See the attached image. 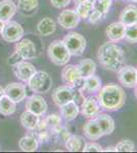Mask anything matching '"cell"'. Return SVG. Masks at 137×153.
<instances>
[{"label":"cell","instance_id":"1","mask_svg":"<svg viewBox=\"0 0 137 153\" xmlns=\"http://www.w3.org/2000/svg\"><path fill=\"white\" fill-rule=\"evenodd\" d=\"M97 58L104 68L112 71H118L125 65V53L123 49L112 41L106 42L99 47Z\"/></svg>","mask_w":137,"mask_h":153},{"label":"cell","instance_id":"2","mask_svg":"<svg viewBox=\"0 0 137 153\" xmlns=\"http://www.w3.org/2000/svg\"><path fill=\"white\" fill-rule=\"evenodd\" d=\"M97 98L100 102L103 109L106 111H116L121 109L125 104L126 95L120 86L109 84L100 88Z\"/></svg>","mask_w":137,"mask_h":153},{"label":"cell","instance_id":"3","mask_svg":"<svg viewBox=\"0 0 137 153\" xmlns=\"http://www.w3.org/2000/svg\"><path fill=\"white\" fill-rule=\"evenodd\" d=\"M49 59L56 65H66L71 59V53L63 40L53 41L47 49Z\"/></svg>","mask_w":137,"mask_h":153},{"label":"cell","instance_id":"4","mask_svg":"<svg viewBox=\"0 0 137 153\" xmlns=\"http://www.w3.org/2000/svg\"><path fill=\"white\" fill-rule=\"evenodd\" d=\"M28 86L35 93H47L51 89L52 80L46 71H36V73L29 79Z\"/></svg>","mask_w":137,"mask_h":153},{"label":"cell","instance_id":"5","mask_svg":"<svg viewBox=\"0 0 137 153\" xmlns=\"http://www.w3.org/2000/svg\"><path fill=\"white\" fill-rule=\"evenodd\" d=\"M63 42L68 48L71 55L79 56L84 53L86 49V39L81 34L71 32L63 39Z\"/></svg>","mask_w":137,"mask_h":153},{"label":"cell","instance_id":"6","mask_svg":"<svg viewBox=\"0 0 137 153\" xmlns=\"http://www.w3.org/2000/svg\"><path fill=\"white\" fill-rule=\"evenodd\" d=\"M61 79L66 85L74 89H80L81 90L82 86H83L84 78L81 76L80 71H78L77 65H66V68H64L63 71H61Z\"/></svg>","mask_w":137,"mask_h":153},{"label":"cell","instance_id":"7","mask_svg":"<svg viewBox=\"0 0 137 153\" xmlns=\"http://www.w3.org/2000/svg\"><path fill=\"white\" fill-rule=\"evenodd\" d=\"M2 39L8 43H16L24 36V29L19 23L13 21L5 22L1 32Z\"/></svg>","mask_w":137,"mask_h":153},{"label":"cell","instance_id":"8","mask_svg":"<svg viewBox=\"0 0 137 153\" xmlns=\"http://www.w3.org/2000/svg\"><path fill=\"white\" fill-rule=\"evenodd\" d=\"M75 95H76V89L68 85H64L56 88L52 92V100L58 107H61L70 101H74Z\"/></svg>","mask_w":137,"mask_h":153},{"label":"cell","instance_id":"9","mask_svg":"<svg viewBox=\"0 0 137 153\" xmlns=\"http://www.w3.org/2000/svg\"><path fill=\"white\" fill-rule=\"evenodd\" d=\"M101 109L103 107L96 96L86 97L81 104V114L87 118L96 117L100 113Z\"/></svg>","mask_w":137,"mask_h":153},{"label":"cell","instance_id":"10","mask_svg":"<svg viewBox=\"0 0 137 153\" xmlns=\"http://www.w3.org/2000/svg\"><path fill=\"white\" fill-rule=\"evenodd\" d=\"M118 79L126 88H134L137 85V71L132 65H123L118 71Z\"/></svg>","mask_w":137,"mask_h":153},{"label":"cell","instance_id":"11","mask_svg":"<svg viewBox=\"0 0 137 153\" xmlns=\"http://www.w3.org/2000/svg\"><path fill=\"white\" fill-rule=\"evenodd\" d=\"M47 108H48L47 102L40 95H33L31 97H29V99L27 100L26 110L33 112L35 114L39 115V117L45 114Z\"/></svg>","mask_w":137,"mask_h":153},{"label":"cell","instance_id":"12","mask_svg":"<svg viewBox=\"0 0 137 153\" xmlns=\"http://www.w3.org/2000/svg\"><path fill=\"white\" fill-rule=\"evenodd\" d=\"M16 52L24 59H33L37 56V48L30 39H21L16 45Z\"/></svg>","mask_w":137,"mask_h":153},{"label":"cell","instance_id":"13","mask_svg":"<svg viewBox=\"0 0 137 153\" xmlns=\"http://www.w3.org/2000/svg\"><path fill=\"white\" fill-rule=\"evenodd\" d=\"M80 16L74 9H66L63 10L58 16V24L64 29H74L79 25Z\"/></svg>","mask_w":137,"mask_h":153},{"label":"cell","instance_id":"14","mask_svg":"<svg viewBox=\"0 0 137 153\" xmlns=\"http://www.w3.org/2000/svg\"><path fill=\"white\" fill-rule=\"evenodd\" d=\"M4 94L9 97L14 102H22L27 97V91L24 84L11 83L4 88Z\"/></svg>","mask_w":137,"mask_h":153},{"label":"cell","instance_id":"15","mask_svg":"<svg viewBox=\"0 0 137 153\" xmlns=\"http://www.w3.org/2000/svg\"><path fill=\"white\" fill-rule=\"evenodd\" d=\"M13 68H14V74H16V78L19 79L21 81H24V82H28L29 79L36 73L35 66L32 63L25 60L19 62Z\"/></svg>","mask_w":137,"mask_h":153},{"label":"cell","instance_id":"16","mask_svg":"<svg viewBox=\"0 0 137 153\" xmlns=\"http://www.w3.org/2000/svg\"><path fill=\"white\" fill-rule=\"evenodd\" d=\"M125 30L126 26L122 24L121 22H116L109 25L106 30V34L112 42H119L123 40L125 37Z\"/></svg>","mask_w":137,"mask_h":153},{"label":"cell","instance_id":"17","mask_svg":"<svg viewBox=\"0 0 137 153\" xmlns=\"http://www.w3.org/2000/svg\"><path fill=\"white\" fill-rule=\"evenodd\" d=\"M83 130H84V135H85L89 140H92V141L100 139L103 136L100 127H99L95 117L90 118V120L84 125Z\"/></svg>","mask_w":137,"mask_h":153},{"label":"cell","instance_id":"18","mask_svg":"<svg viewBox=\"0 0 137 153\" xmlns=\"http://www.w3.org/2000/svg\"><path fill=\"white\" fill-rule=\"evenodd\" d=\"M17 7L11 0H3L0 2V19L5 22L10 21L16 13Z\"/></svg>","mask_w":137,"mask_h":153},{"label":"cell","instance_id":"19","mask_svg":"<svg viewBox=\"0 0 137 153\" xmlns=\"http://www.w3.org/2000/svg\"><path fill=\"white\" fill-rule=\"evenodd\" d=\"M120 22L126 27L137 24V6L127 5L120 14Z\"/></svg>","mask_w":137,"mask_h":153},{"label":"cell","instance_id":"20","mask_svg":"<svg viewBox=\"0 0 137 153\" xmlns=\"http://www.w3.org/2000/svg\"><path fill=\"white\" fill-rule=\"evenodd\" d=\"M95 118L97 123H98L99 127H100L103 136L111 135L115 131V122L113 118H112V117H109V114L99 113Z\"/></svg>","mask_w":137,"mask_h":153},{"label":"cell","instance_id":"21","mask_svg":"<svg viewBox=\"0 0 137 153\" xmlns=\"http://www.w3.org/2000/svg\"><path fill=\"white\" fill-rule=\"evenodd\" d=\"M61 115L64 117V120L71 122L74 120L75 118L78 117V114L80 113V108L79 105L77 104L75 101H70V102L66 103L64 105L61 106Z\"/></svg>","mask_w":137,"mask_h":153},{"label":"cell","instance_id":"22","mask_svg":"<svg viewBox=\"0 0 137 153\" xmlns=\"http://www.w3.org/2000/svg\"><path fill=\"white\" fill-rule=\"evenodd\" d=\"M56 25L50 18H43L37 25V31L41 36H50L55 32Z\"/></svg>","mask_w":137,"mask_h":153},{"label":"cell","instance_id":"23","mask_svg":"<svg viewBox=\"0 0 137 153\" xmlns=\"http://www.w3.org/2000/svg\"><path fill=\"white\" fill-rule=\"evenodd\" d=\"M39 0H19L17 1V10L25 16H30L38 9Z\"/></svg>","mask_w":137,"mask_h":153},{"label":"cell","instance_id":"24","mask_svg":"<svg viewBox=\"0 0 137 153\" xmlns=\"http://www.w3.org/2000/svg\"><path fill=\"white\" fill-rule=\"evenodd\" d=\"M101 88V80L95 75H91L89 76L84 78L83 86L81 88V91H86V92H98Z\"/></svg>","mask_w":137,"mask_h":153},{"label":"cell","instance_id":"25","mask_svg":"<svg viewBox=\"0 0 137 153\" xmlns=\"http://www.w3.org/2000/svg\"><path fill=\"white\" fill-rule=\"evenodd\" d=\"M39 120H40L39 115L35 114V113L31 111H28V110H26V111L21 115V123H22V125H23V127L30 131L37 129Z\"/></svg>","mask_w":137,"mask_h":153},{"label":"cell","instance_id":"26","mask_svg":"<svg viewBox=\"0 0 137 153\" xmlns=\"http://www.w3.org/2000/svg\"><path fill=\"white\" fill-rule=\"evenodd\" d=\"M85 140L80 136L71 135L68 139L66 140V148L69 151L72 152H78L83 151L84 147H85Z\"/></svg>","mask_w":137,"mask_h":153},{"label":"cell","instance_id":"27","mask_svg":"<svg viewBox=\"0 0 137 153\" xmlns=\"http://www.w3.org/2000/svg\"><path fill=\"white\" fill-rule=\"evenodd\" d=\"M16 110V102L3 94L0 97V113L2 115L13 114Z\"/></svg>","mask_w":137,"mask_h":153},{"label":"cell","instance_id":"28","mask_svg":"<svg viewBox=\"0 0 137 153\" xmlns=\"http://www.w3.org/2000/svg\"><path fill=\"white\" fill-rule=\"evenodd\" d=\"M39 142L33 136H25L19 141V148L22 151L33 152L38 149Z\"/></svg>","mask_w":137,"mask_h":153},{"label":"cell","instance_id":"29","mask_svg":"<svg viewBox=\"0 0 137 153\" xmlns=\"http://www.w3.org/2000/svg\"><path fill=\"white\" fill-rule=\"evenodd\" d=\"M77 68H78V71H80L81 76H83V78L94 75V74H95V71H96L95 62L90 58L82 59L80 62L78 63Z\"/></svg>","mask_w":137,"mask_h":153},{"label":"cell","instance_id":"30","mask_svg":"<svg viewBox=\"0 0 137 153\" xmlns=\"http://www.w3.org/2000/svg\"><path fill=\"white\" fill-rule=\"evenodd\" d=\"M94 7H95V0H84L78 3L76 11L80 19H88L89 14L92 12Z\"/></svg>","mask_w":137,"mask_h":153},{"label":"cell","instance_id":"31","mask_svg":"<svg viewBox=\"0 0 137 153\" xmlns=\"http://www.w3.org/2000/svg\"><path fill=\"white\" fill-rule=\"evenodd\" d=\"M124 39L130 43H137V24L126 27Z\"/></svg>","mask_w":137,"mask_h":153},{"label":"cell","instance_id":"32","mask_svg":"<svg viewBox=\"0 0 137 153\" xmlns=\"http://www.w3.org/2000/svg\"><path fill=\"white\" fill-rule=\"evenodd\" d=\"M45 122L48 128H50L55 132V131L61 127V118L58 114L53 113V114H49L48 117L45 118Z\"/></svg>","mask_w":137,"mask_h":153},{"label":"cell","instance_id":"33","mask_svg":"<svg viewBox=\"0 0 137 153\" xmlns=\"http://www.w3.org/2000/svg\"><path fill=\"white\" fill-rule=\"evenodd\" d=\"M112 3H113V0H95V7L94 8L100 11L106 16L109 8H111Z\"/></svg>","mask_w":137,"mask_h":153},{"label":"cell","instance_id":"34","mask_svg":"<svg viewBox=\"0 0 137 153\" xmlns=\"http://www.w3.org/2000/svg\"><path fill=\"white\" fill-rule=\"evenodd\" d=\"M117 151L120 152H132L135 150V145L130 140H122L117 144Z\"/></svg>","mask_w":137,"mask_h":153},{"label":"cell","instance_id":"35","mask_svg":"<svg viewBox=\"0 0 137 153\" xmlns=\"http://www.w3.org/2000/svg\"><path fill=\"white\" fill-rule=\"evenodd\" d=\"M103 16H104L100 11H98L97 9L94 8L91 13L89 14L88 19H89V22H90V24H97L98 22H100L101 19H103Z\"/></svg>","mask_w":137,"mask_h":153},{"label":"cell","instance_id":"36","mask_svg":"<svg viewBox=\"0 0 137 153\" xmlns=\"http://www.w3.org/2000/svg\"><path fill=\"white\" fill-rule=\"evenodd\" d=\"M100 151H103V147L94 142L86 143L85 147L83 149V152H100Z\"/></svg>","mask_w":137,"mask_h":153},{"label":"cell","instance_id":"37","mask_svg":"<svg viewBox=\"0 0 137 153\" xmlns=\"http://www.w3.org/2000/svg\"><path fill=\"white\" fill-rule=\"evenodd\" d=\"M50 2L55 8H64L71 3V0H50Z\"/></svg>","mask_w":137,"mask_h":153},{"label":"cell","instance_id":"38","mask_svg":"<svg viewBox=\"0 0 137 153\" xmlns=\"http://www.w3.org/2000/svg\"><path fill=\"white\" fill-rule=\"evenodd\" d=\"M24 60V58L22 57L21 55H19V53H16V52H14L12 55L10 56V57L8 58V63L10 65L12 66H16L17 63L19 62H21V61H23Z\"/></svg>","mask_w":137,"mask_h":153},{"label":"cell","instance_id":"39","mask_svg":"<svg viewBox=\"0 0 137 153\" xmlns=\"http://www.w3.org/2000/svg\"><path fill=\"white\" fill-rule=\"evenodd\" d=\"M103 151H104V152H109V151L117 152V147L116 146H108V147L104 148V149L103 148Z\"/></svg>","mask_w":137,"mask_h":153},{"label":"cell","instance_id":"40","mask_svg":"<svg viewBox=\"0 0 137 153\" xmlns=\"http://www.w3.org/2000/svg\"><path fill=\"white\" fill-rule=\"evenodd\" d=\"M4 22L3 21H1V19H0V34H1V32H2V30H3V27H4Z\"/></svg>","mask_w":137,"mask_h":153},{"label":"cell","instance_id":"41","mask_svg":"<svg viewBox=\"0 0 137 153\" xmlns=\"http://www.w3.org/2000/svg\"><path fill=\"white\" fill-rule=\"evenodd\" d=\"M4 94V89L1 87V86H0V97H1L2 95Z\"/></svg>","mask_w":137,"mask_h":153},{"label":"cell","instance_id":"42","mask_svg":"<svg viewBox=\"0 0 137 153\" xmlns=\"http://www.w3.org/2000/svg\"><path fill=\"white\" fill-rule=\"evenodd\" d=\"M134 88H135V96H136V98H137V85Z\"/></svg>","mask_w":137,"mask_h":153},{"label":"cell","instance_id":"43","mask_svg":"<svg viewBox=\"0 0 137 153\" xmlns=\"http://www.w3.org/2000/svg\"><path fill=\"white\" fill-rule=\"evenodd\" d=\"M75 1L78 2V3H79V2H82V1H84V0H75Z\"/></svg>","mask_w":137,"mask_h":153},{"label":"cell","instance_id":"44","mask_svg":"<svg viewBox=\"0 0 137 153\" xmlns=\"http://www.w3.org/2000/svg\"><path fill=\"white\" fill-rule=\"evenodd\" d=\"M131 2H137V0H130Z\"/></svg>","mask_w":137,"mask_h":153},{"label":"cell","instance_id":"45","mask_svg":"<svg viewBox=\"0 0 137 153\" xmlns=\"http://www.w3.org/2000/svg\"><path fill=\"white\" fill-rule=\"evenodd\" d=\"M136 71H137V68H136Z\"/></svg>","mask_w":137,"mask_h":153}]
</instances>
